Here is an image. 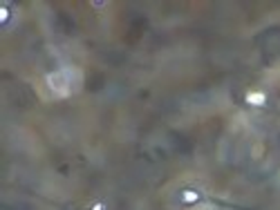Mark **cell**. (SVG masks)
I'll use <instances>...</instances> for the list:
<instances>
[{"label":"cell","mask_w":280,"mask_h":210,"mask_svg":"<svg viewBox=\"0 0 280 210\" xmlns=\"http://www.w3.org/2000/svg\"><path fill=\"white\" fill-rule=\"evenodd\" d=\"M92 210H103V206H101V204H99V206H94Z\"/></svg>","instance_id":"cell-2"},{"label":"cell","mask_w":280,"mask_h":210,"mask_svg":"<svg viewBox=\"0 0 280 210\" xmlns=\"http://www.w3.org/2000/svg\"><path fill=\"white\" fill-rule=\"evenodd\" d=\"M47 83L54 92L59 94H67L70 92V85H72V72L70 70H61V72H54V74L47 76Z\"/></svg>","instance_id":"cell-1"}]
</instances>
